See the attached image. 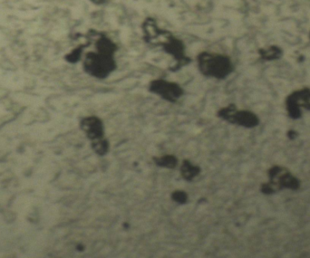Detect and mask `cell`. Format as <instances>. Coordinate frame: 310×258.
<instances>
[{"mask_svg":"<svg viewBox=\"0 0 310 258\" xmlns=\"http://www.w3.org/2000/svg\"><path fill=\"white\" fill-rule=\"evenodd\" d=\"M200 72L207 77L225 79L233 71L231 59L223 54L203 52L198 55Z\"/></svg>","mask_w":310,"mask_h":258,"instance_id":"1","label":"cell"},{"mask_svg":"<svg viewBox=\"0 0 310 258\" xmlns=\"http://www.w3.org/2000/svg\"><path fill=\"white\" fill-rule=\"evenodd\" d=\"M116 67V62L113 55L98 52L87 54L84 62L85 72L99 79L106 78Z\"/></svg>","mask_w":310,"mask_h":258,"instance_id":"2","label":"cell"},{"mask_svg":"<svg viewBox=\"0 0 310 258\" xmlns=\"http://www.w3.org/2000/svg\"><path fill=\"white\" fill-rule=\"evenodd\" d=\"M218 115L221 119L232 124H238L246 128H254L260 123V120L255 114L246 110L238 111L234 104L219 110Z\"/></svg>","mask_w":310,"mask_h":258,"instance_id":"3","label":"cell"},{"mask_svg":"<svg viewBox=\"0 0 310 258\" xmlns=\"http://www.w3.org/2000/svg\"><path fill=\"white\" fill-rule=\"evenodd\" d=\"M268 176L270 178V181L268 184L272 188L273 192L277 189L280 188H290V189H298L300 183L299 180L290 174L286 168H281L279 166H275L268 170Z\"/></svg>","mask_w":310,"mask_h":258,"instance_id":"4","label":"cell"},{"mask_svg":"<svg viewBox=\"0 0 310 258\" xmlns=\"http://www.w3.org/2000/svg\"><path fill=\"white\" fill-rule=\"evenodd\" d=\"M286 110L292 119L301 117V107L310 111V89L304 88L289 94L286 101Z\"/></svg>","mask_w":310,"mask_h":258,"instance_id":"5","label":"cell"},{"mask_svg":"<svg viewBox=\"0 0 310 258\" xmlns=\"http://www.w3.org/2000/svg\"><path fill=\"white\" fill-rule=\"evenodd\" d=\"M149 91L163 99L175 102L183 94V90L179 84L165 80H154L150 84Z\"/></svg>","mask_w":310,"mask_h":258,"instance_id":"6","label":"cell"},{"mask_svg":"<svg viewBox=\"0 0 310 258\" xmlns=\"http://www.w3.org/2000/svg\"><path fill=\"white\" fill-rule=\"evenodd\" d=\"M81 128L85 132L92 142L103 139V124L96 116L86 117L81 122Z\"/></svg>","mask_w":310,"mask_h":258,"instance_id":"7","label":"cell"},{"mask_svg":"<svg viewBox=\"0 0 310 258\" xmlns=\"http://www.w3.org/2000/svg\"><path fill=\"white\" fill-rule=\"evenodd\" d=\"M164 47H165V51L168 54H171L175 58V60L178 62L177 68L186 65L190 61L184 54L185 47H184V45L181 40L174 38V37H170L167 40V42L164 44Z\"/></svg>","mask_w":310,"mask_h":258,"instance_id":"8","label":"cell"},{"mask_svg":"<svg viewBox=\"0 0 310 258\" xmlns=\"http://www.w3.org/2000/svg\"><path fill=\"white\" fill-rule=\"evenodd\" d=\"M96 50L98 53H101L103 54H108V55H113L117 50V47L116 44L113 42L111 39L105 37V36H101L100 38H98L96 41Z\"/></svg>","mask_w":310,"mask_h":258,"instance_id":"9","label":"cell"},{"mask_svg":"<svg viewBox=\"0 0 310 258\" xmlns=\"http://www.w3.org/2000/svg\"><path fill=\"white\" fill-rule=\"evenodd\" d=\"M259 54L263 60L272 61L280 59L283 54L282 49L277 46H271L267 48H262L259 50Z\"/></svg>","mask_w":310,"mask_h":258,"instance_id":"10","label":"cell"},{"mask_svg":"<svg viewBox=\"0 0 310 258\" xmlns=\"http://www.w3.org/2000/svg\"><path fill=\"white\" fill-rule=\"evenodd\" d=\"M201 169L197 166H193L189 161H184L181 168V173L183 179L187 181L193 180L200 173Z\"/></svg>","mask_w":310,"mask_h":258,"instance_id":"11","label":"cell"},{"mask_svg":"<svg viewBox=\"0 0 310 258\" xmlns=\"http://www.w3.org/2000/svg\"><path fill=\"white\" fill-rule=\"evenodd\" d=\"M154 162L156 165L160 167H165V168H173L176 167L177 159L172 155H165L161 158H155Z\"/></svg>","mask_w":310,"mask_h":258,"instance_id":"12","label":"cell"},{"mask_svg":"<svg viewBox=\"0 0 310 258\" xmlns=\"http://www.w3.org/2000/svg\"><path fill=\"white\" fill-rule=\"evenodd\" d=\"M92 147H93V150H95L98 155L103 156V155H105L109 150V143L105 139L103 138L99 141H93Z\"/></svg>","mask_w":310,"mask_h":258,"instance_id":"13","label":"cell"},{"mask_svg":"<svg viewBox=\"0 0 310 258\" xmlns=\"http://www.w3.org/2000/svg\"><path fill=\"white\" fill-rule=\"evenodd\" d=\"M171 198H172V199H173L175 202H177V203L184 204V203H186V201H187V199H188V196H187V194L184 192V191L176 190V191H174V192L172 193Z\"/></svg>","mask_w":310,"mask_h":258,"instance_id":"14","label":"cell"},{"mask_svg":"<svg viewBox=\"0 0 310 258\" xmlns=\"http://www.w3.org/2000/svg\"><path fill=\"white\" fill-rule=\"evenodd\" d=\"M81 55V50H75L73 51L71 55H69V59L68 60L71 62H76L80 58Z\"/></svg>","mask_w":310,"mask_h":258,"instance_id":"15","label":"cell"},{"mask_svg":"<svg viewBox=\"0 0 310 258\" xmlns=\"http://www.w3.org/2000/svg\"><path fill=\"white\" fill-rule=\"evenodd\" d=\"M287 136H288V138L294 140V139L298 136V134H297V132H294V131H288V132H287Z\"/></svg>","mask_w":310,"mask_h":258,"instance_id":"16","label":"cell"},{"mask_svg":"<svg viewBox=\"0 0 310 258\" xmlns=\"http://www.w3.org/2000/svg\"><path fill=\"white\" fill-rule=\"evenodd\" d=\"M92 3H94L95 5H97V6H101L105 3V0H90Z\"/></svg>","mask_w":310,"mask_h":258,"instance_id":"17","label":"cell"},{"mask_svg":"<svg viewBox=\"0 0 310 258\" xmlns=\"http://www.w3.org/2000/svg\"></svg>","mask_w":310,"mask_h":258,"instance_id":"18","label":"cell"}]
</instances>
